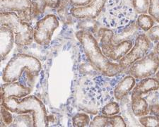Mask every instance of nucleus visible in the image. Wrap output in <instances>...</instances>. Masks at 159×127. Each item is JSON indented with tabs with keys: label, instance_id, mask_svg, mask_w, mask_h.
Instances as JSON below:
<instances>
[{
	"label": "nucleus",
	"instance_id": "obj_1",
	"mask_svg": "<svg viewBox=\"0 0 159 127\" xmlns=\"http://www.w3.org/2000/svg\"><path fill=\"white\" fill-rule=\"evenodd\" d=\"M76 37L80 42L84 53L92 67L102 75L115 77L124 72L119 64L112 62L103 53L91 33L86 30H79Z\"/></svg>",
	"mask_w": 159,
	"mask_h": 127
},
{
	"label": "nucleus",
	"instance_id": "obj_2",
	"mask_svg": "<svg viewBox=\"0 0 159 127\" xmlns=\"http://www.w3.org/2000/svg\"><path fill=\"white\" fill-rule=\"evenodd\" d=\"M1 104L11 113L31 112L33 126L45 127L49 124V118L44 104L34 95L28 96L20 100L19 98L14 97L2 99Z\"/></svg>",
	"mask_w": 159,
	"mask_h": 127
},
{
	"label": "nucleus",
	"instance_id": "obj_3",
	"mask_svg": "<svg viewBox=\"0 0 159 127\" xmlns=\"http://www.w3.org/2000/svg\"><path fill=\"white\" fill-rule=\"evenodd\" d=\"M42 69V65L35 57L26 54L14 55L7 64L2 74L5 83L16 82L20 79L23 72L27 73L29 80H33Z\"/></svg>",
	"mask_w": 159,
	"mask_h": 127
},
{
	"label": "nucleus",
	"instance_id": "obj_4",
	"mask_svg": "<svg viewBox=\"0 0 159 127\" xmlns=\"http://www.w3.org/2000/svg\"><path fill=\"white\" fill-rule=\"evenodd\" d=\"M109 76L98 74L84 83V95L92 105L103 107L115 98L114 90L116 85Z\"/></svg>",
	"mask_w": 159,
	"mask_h": 127
},
{
	"label": "nucleus",
	"instance_id": "obj_5",
	"mask_svg": "<svg viewBox=\"0 0 159 127\" xmlns=\"http://www.w3.org/2000/svg\"><path fill=\"white\" fill-rule=\"evenodd\" d=\"M1 26H7L13 31L15 44L18 47L29 46L34 40V28L29 23L20 20L15 12H1Z\"/></svg>",
	"mask_w": 159,
	"mask_h": 127
},
{
	"label": "nucleus",
	"instance_id": "obj_6",
	"mask_svg": "<svg viewBox=\"0 0 159 127\" xmlns=\"http://www.w3.org/2000/svg\"><path fill=\"white\" fill-rule=\"evenodd\" d=\"M98 35L102 52L110 60L120 61L129 52L134 44L132 41H125L118 45H114L112 42L113 30L107 28H100Z\"/></svg>",
	"mask_w": 159,
	"mask_h": 127
},
{
	"label": "nucleus",
	"instance_id": "obj_7",
	"mask_svg": "<svg viewBox=\"0 0 159 127\" xmlns=\"http://www.w3.org/2000/svg\"><path fill=\"white\" fill-rule=\"evenodd\" d=\"M159 69V57L154 52H151L142 59L136 61L128 68V73L137 80L151 77Z\"/></svg>",
	"mask_w": 159,
	"mask_h": 127
},
{
	"label": "nucleus",
	"instance_id": "obj_8",
	"mask_svg": "<svg viewBox=\"0 0 159 127\" xmlns=\"http://www.w3.org/2000/svg\"><path fill=\"white\" fill-rule=\"evenodd\" d=\"M59 25V20L54 14H48L40 19L34 28V41L40 46H48Z\"/></svg>",
	"mask_w": 159,
	"mask_h": 127
},
{
	"label": "nucleus",
	"instance_id": "obj_9",
	"mask_svg": "<svg viewBox=\"0 0 159 127\" xmlns=\"http://www.w3.org/2000/svg\"><path fill=\"white\" fill-rule=\"evenodd\" d=\"M151 47L152 43L147 34H139L135 40L134 46L124 57L119 61V64L124 71L128 69L136 61L142 59L147 55Z\"/></svg>",
	"mask_w": 159,
	"mask_h": 127
},
{
	"label": "nucleus",
	"instance_id": "obj_10",
	"mask_svg": "<svg viewBox=\"0 0 159 127\" xmlns=\"http://www.w3.org/2000/svg\"><path fill=\"white\" fill-rule=\"evenodd\" d=\"M107 0H92L89 4L82 7H72L71 14L77 19H96L102 11Z\"/></svg>",
	"mask_w": 159,
	"mask_h": 127
},
{
	"label": "nucleus",
	"instance_id": "obj_11",
	"mask_svg": "<svg viewBox=\"0 0 159 127\" xmlns=\"http://www.w3.org/2000/svg\"><path fill=\"white\" fill-rule=\"evenodd\" d=\"M135 21L130 22L124 26L113 29V35L112 37V42L114 45H118L125 41L135 42L138 35L142 33Z\"/></svg>",
	"mask_w": 159,
	"mask_h": 127
},
{
	"label": "nucleus",
	"instance_id": "obj_12",
	"mask_svg": "<svg viewBox=\"0 0 159 127\" xmlns=\"http://www.w3.org/2000/svg\"><path fill=\"white\" fill-rule=\"evenodd\" d=\"M31 92V88L20 82L5 83L1 87V100L9 97L21 98L25 97Z\"/></svg>",
	"mask_w": 159,
	"mask_h": 127
},
{
	"label": "nucleus",
	"instance_id": "obj_13",
	"mask_svg": "<svg viewBox=\"0 0 159 127\" xmlns=\"http://www.w3.org/2000/svg\"><path fill=\"white\" fill-rule=\"evenodd\" d=\"M1 12H15L18 15L30 11L32 0H0Z\"/></svg>",
	"mask_w": 159,
	"mask_h": 127
},
{
	"label": "nucleus",
	"instance_id": "obj_14",
	"mask_svg": "<svg viewBox=\"0 0 159 127\" xmlns=\"http://www.w3.org/2000/svg\"><path fill=\"white\" fill-rule=\"evenodd\" d=\"M131 107L134 115L138 117L149 114V105L139 93L132 92L131 95Z\"/></svg>",
	"mask_w": 159,
	"mask_h": 127
},
{
	"label": "nucleus",
	"instance_id": "obj_15",
	"mask_svg": "<svg viewBox=\"0 0 159 127\" xmlns=\"http://www.w3.org/2000/svg\"><path fill=\"white\" fill-rule=\"evenodd\" d=\"M15 36L11 28L7 26H1V59H6L7 56L11 52L14 43Z\"/></svg>",
	"mask_w": 159,
	"mask_h": 127
},
{
	"label": "nucleus",
	"instance_id": "obj_16",
	"mask_svg": "<svg viewBox=\"0 0 159 127\" xmlns=\"http://www.w3.org/2000/svg\"><path fill=\"white\" fill-rule=\"evenodd\" d=\"M136 85V79L133 76L128 75L117 83L115 88L114 95L117 100H122L123 98L127 96L131 90Z\"/></svg>",
	"mask_w": 159,
	"mask_h": 127
},
{
	"label": "nucleus",
	"instance_id": "obj_17",
	"mask_svg": "<svg viewBox=\"0 0 159 127\" xmlns=\"http://www.w3.org/2000/svg\"><path fill=\"white\" fill-rule=\"evenodd\" d=\"M159 90V79L156 78H145L140 80L133 88L132 92L145 95L151 91Z\"/></svg>",
	"mask_w": 159,
	"mask_h": 127
},
{
	"label": "nucleus",
	"instance_id": "obj_18",
	"mask_svg": "<svg viewBox=\"0 0 159 127\" xmlns=\"http://www.w3.org/2000/svg\"><path fill=\"white\" fill-rule=\"evenodd\" d=\"M78 28L81 30H86L91 33L92 34H98V24L96 19H80L78 22Z\"/></svg>",
	"mask_w": 159,
	"mask_h": 127
},
{
	"label": "nucleus",
	"instance_id": "obj_19",
	"mask_svg": "<svg viewBox=\"0 0 159 127\" xmlns=\"http://www.w3.org/2000/svg\"><path fill=\"white\" fill-rule=\"evenodd\" d=\"M154 22L153 18L147 14H140L136 21L138 27L144 32L149 30L154 25Z\"/></svg>",
	"mask_w": 159,
	"mask_h": 127
},
{
	"label": "nucleus",
	"instance_id": "obj_20",
	"mask_svg": "<svg viewBox=\"0 0 159 127\" xmlns=\"http://www.w3.org/2000/svg\"><path fill=\"white\" fill-rule=\"evenodd\" d=\"M11 126H33V119L29 114H18L14 118Z\"/></svg>",
	"mask_w": 159,
	"mask_h": 127
},
{
	"label": "nucleus",
	"instance_id": "obj_21",
	"mask_svg": "<svg viewBox=\"0 0 159 127\" xmlns=\"http://www.w3.org/2000/svg\"><path fill=\"white\" fill-rule=\"evenodd\" d=\"M70 6H71L70 4H60V6L57 9V14L59 17L60 18V19L61 20V21L65 23V24H71V23L72 22L73 18H74L72 15H71L70 10L69 11V7Z\"/></svg>",
	"mask_w": 159,
	"mask_h": 127
},
{
	"label": "nucleus",
	"instance_id": "obj_22",
	"mask_svg": "<svg viewBox=\"0 0 159 127\" xmlns=\"http://www.w3.org/2000/svg\"><path fill=\"white\" fill-rule=\"evenodd\" d=\"M120 112V105L116 102L110 101L102 107L101 113L107 116L116 115Z\"/></svg>",
	"mask_w": 159,
	"mask_h": 127
},
{
	"label": "nucleus",
	"instance_id": "obj_23",
	"mask_svg": "<svg viewBox=\"0 0 159 127\" xmlns=\"http://www.w3.org/2000/svg\"><path fill=\"white\" fill-rule=\"evenodd\" d=\"M72 123L76 127L89 126L90 117L86 113H77L73 116Z\"/></svg>",
	"mask_w": 159,
	"mask_h": 127
},
{
	"label": "nucleus",
	"instance_id": "obj_24",
	"mask_svg": "<svg viewBox=\"0 0 159 127\" xmlns=\"http://www.w3.org/2000/svg\"><path fill=\"white\" fill-rule=\"evenodd\" d=\"M134 11L139 14H147L149 7V0H132Z\"/></svg>",
	"mask_w": 159,
	"mask_h": 127
},
{
	"label": "nucleus",
	"instance_id": "obj_25",
	"mask_svg": "<svg viewBox=\"0 0 159 127\" xmlns=\"http://www.w3.org/2000/svg\"><path fill=\"white\" fill-rule=\"evenodd\" d=\"M139 121L143 126L145 127H159V118L153 115L141 116L139 119Z\"/></svg>",
	"mask_w": 159,
	"mask_h": 127
},
{
	"label": "nucleus",
	"instance_id": "obj_26",
	"mask_svg": "<svg viewBox=\"0 0 159 127\" xmlns=\"http://www.w3.org/2000/svg\"><path fill=\"white\" fill-rule=\"evenodd\" d=\"M148 13L156 22L159 23V0H149Z\"/></svg>",
	"mask_w": 159,
	"mask_h": 127
},
{
	"label": "nucleus",
	"instance_id": "obj_27",
	"mask_svg": "<svg viewBox=\"0 0 159 127\" xmlns=\"http://www.w3.org/2000/svg\"><path fill=\"white\" fill-rule=\"evenodd\" d=\"M90 127H106L109 125V116L106 115H98L95 116L89 124Z\"/></svg>",
	"mask_w": 159,
	"mask_h": 127
},
{
	"label": "nucleus",
	"instance_id": "obj_28",
	"mask_svg": "<svg viewBox=\"0 0 159 127\" xmlns=\"http://www.w3.org/2000/svg\"><path fill=\"white\" fill-rule=\"evenodd\" d=\"M10 112H10L9 110H7L4 105H1L2 121L6 124V126L11 125L13 122V121H14V117H13L12 114Z\"/></svg>",
	"mask_w": 159,
	"mask_h": 127
},
{
	"label": "nucleus",
	"instance_id": "obj_29",
	"mask_svg": "<svg viewBox=\"0 0 159 127\" xmlns=\"http://www.w3.org/2000/svg\"><path fill=\"white\" fill-rule=\"evenodd\" d=\"M109 125L113 127H126L127 126L125 119L117 114L109 116Z\"/></svg>",
	"mask_w": 159,
	"mask_h": 127
},
{
	"label": "nucleus",
	"instance_id": "obj_30",
	"mask_svg": "<svg viewBox=\"0 0 159 127\" xmlns=\"http://www.w3.org/2000/svg\"><path fill=\"white\" fill-rule=\"evenodd\" d=\"M147 35L151 42L159 41V25H153L151 28L148 30Z\"/></svg>",
	"mask_w": 159,
	"mask_h": 127
},
{
	"label": "nucleus",
	"instance_id": "obj_31",
	"mask_svg": "<svg viewBox=\"0 0 159 127\" xmlns=\"http://www.w3.org/2000/svg\"><path fill=\"white\" fill-rule=\"evenodd\" d=\"M44 2L47 5V7H50L51 9H57L61 4V0H44Z\"/></svg>",
	"mask_w": 159,
	"mask_h": 127
},
{
	"label": "nucleus",
	"instance_id": "obj_32",
	"mask_svg": "<svg viewBox=\"0 0 159 127\" xmlns=\"http://www.w3.org/2000/svg\"><path fill=\"white\" fill-rule=\"evenodd\" d=\"M92 0H70L71 7H82L89 4Z\"/></svg>",
	"mask_w": 159,
	"mask_h": 127
},
{
	"label": "nucleus",
	"instance_id": "obj_33",
	"mask_svg": "<svg viewBox=\"0 0 159 127\" xmlns=\"http://www.w3.org/2000/svg\"><path fill=\"white\" fill-rule=\"evenodd\" d=\"M149 114L159 118V104H154L149 106Z\"/></svg>",
	"mask_w": 159,
	"mask_h": 127
},
{
	"label": "nucleus",
	"instance_id": "obj_34",
	"mask_svg": "<svg viewBox=\"0 0 159 127\" xmlns=\"http://www.w3.org/2000/svg\"><path fill=\"white\" fill-rule=\"evenodd\" d=\"M154 52L156 53V55H157L159 57V41L156 43L155 48H154Z\"/></svg>",
	"mask_w": 159,
	"mask_h": 127
},
{
	"label": "nucleus",
	"instance_id": "obj_35",
	"mask_svg": "<svg viewBox=\"0 0 159 127\" xmlns=\"http://www.w3.org/2000/svg\"><path fill=\"white\" fill-rule=\"evenodd\" d=\"M61 4H70V0H61Z\"/></svg>",
	"mask_w": 159,
	"mask_h": 127
},
{
	"label": "nucleus",
	"instance_id": "obj_36",
	"mask_svg": "<svg viewBox=\"0 0 159 127\" xmlns=\"http://www.w3.org/2000/svg\"><path fill=\"white\" fill-rule=\"evenodd\" d=\"M156 78H158V79H159V70L158 69V71L156 73Z\"/></svg>",
	"mask_w": 159,
	"mask_h": 127
}]
</instances>
